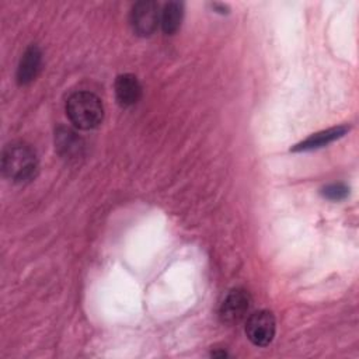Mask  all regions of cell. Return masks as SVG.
Segmentation results:
<instances>
[{"label": "cell", "instance_id": "obj_1", "mask_svg": "<svg viewBox=\"0 0 359 359\" xmlns=\"http://www.w3.org/2000/svg\"><path fill=\"white\" fill-rule=\"evenodd\" d=\"M39 163L35 150L25 142L8 143L1 154V170L6 178L15 184L34 180L38 174Z\"/></svg>", "mask_w": 359, "mask_h": 359}, {"label": "cell", "instance_id": "obj_2", "mask_svg": "<svg viewBox=\"0 0 359 359\" xmlns=\"http://www.w3.org/2000/svg\"><path fill=\"white\" fill-rule=\"evenodd\" d=\"M66 115L77 129H95L102 123L104 105L95 94L90 91H77L66 101Z\"/></svg>", "mask_w": 359, "mask_h": 359}, {"label": "cell", "instance_id": "obj_3", "mask_svg": "<svg viewBox=\"0 0 359 359\" xmlns=\"http://www.w3.org/2000/svg\"><path fill=\"white\" fill-rule=\"evenodd\" d=\"M251 296L243 287H234L226 293L219 307V318L224 324H237L251 310Z\"/></svg>", "mask_w": 359, "mask_h": 359}, {"label": "cell", "instance_id": "obj_4", "mask_svg": "<svg viewBox=\"0 0 359 359\" xmlns=\"http://www.w3.org/2000/svg\"><path fill=\"white\" fill-rule=\"evenodd\" d=\"M160 21L158 4L151 0H143L133 4L129 15L132 31L139 36H150L156 32Z\"/></svg>", "mask_w": 359, "mask_h": 359}, {"label": "cell", "instance_id": "obj_5", "mask_svg": "<svg viewBox=\"0 0 359 359\" xmlns=\"http://www.w3.org/2000/svg\"><path fill=\"white\" fill-rule=\"evenodd\" d=\"M276 331V321L271 311L258 310L245 321V335L255 346H268Z\"/></svg>", "mask_w": 359, "mask_h": 359}, {"label": "cell", "instance_id": "obj_6", "mask_svg": "<svg viewBox=\"0 0 359 359\" xmlns=\"http://www.w3.org/2000/svg\"><path fill=\"white\" fill-rule=\"evenodd\" d=\"M115 97L121 107H132L142 97V86L136 76L125 73L115 80Z\"/></svg>", "mask_w": 359, "mask_h": 359}, {"label": "cell", "instance_id": "obj_7", "mask_svg": "<svg viewBox=\"0 0 359 359\" xmlns=\"http://www.w3.org/2000/svg\"><path fill=\"white\" fill-rule=\"evenodd\" d=\"M42 63V53L36 45H31L22 53L17 67V81L20 86L29 84L39 73Z\"/></svg>", "mask_w": 359, "mask_h": 359}, {"label": "cell", "instance_id": "obj_8", "mask_svg": "<svg viewBox=\"0 0 359 359\" xmlns=\"http://www.w3.org/2000/svg\"><path fill=\"white\" fill-rule=\"evenodd\" d=\"M55 144L63 158H77L84 149L83 139L69 128H59L55 133Z\"/></svg>", "mask_w": 359, "mask_h": 359}, {"label": "cell", "instance_id": "obj_9", "mask_svg": "<svg viewBox=\"0 0 359 359\" xmlns=\"http://www.w3.org/2000/svg\"><path fill=\"white\" fill-rule=\"evenodd\" d=\"M349 128H346L345 125L342 126H335V128H330L327 130H321L318 133H314L311 136H309L307 139H304L303 142L297 143L292 150L293 151H307V150H316L320 147H324L330 143H332L334 140L342 137Z\"/></svg>", "mask_w": 359, "mask_h": 359}, {"label": "cell", "instance_id": "obj_10", "mask_svg": "<svg viewBox=\"0 0 359 359\" xmlns=\"http://www.w3.org/2000/svg\"><path fill=\"white\" fill-rule=\"evenodd\" d=\"M184 17V4L181 1H168L160 17V24L161 29L165 35H174L182 22Z\"/></svg>", "mask_w": 359, "mask_h": 359}, {"label": "cell", "instance_id": "obj_11", "mask_svg": "<svg viewBox=\"0 0 359 359\" xmlns=\"http://www.w3.org/2000/svg\"><path fill=\"white\" fill-rule=\"evenodd\" d=\"M321 195L330 201H342L349 195V188L345 184H331L323 188Z\"/></svg>", "mask_w": 359, "mask_h": 359}, {"label": "cell", "instance_id": "obj_12", "mask_svg": "<svg viewBox=\"0 0 359 359\" xmlns=\"http://www.w3.org/2000/svg\"><path fill=\"white\" fill-rule=\"evenodd\" d=\"M210 6H212V8H213L216 13H220V14L229 13V7H227L226 4H223V3H212Z\"/></svg>", "mask_w": 359, "mask_h": 359}]
</instances>
